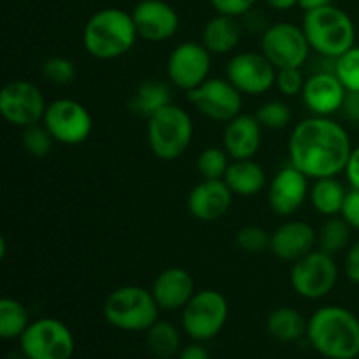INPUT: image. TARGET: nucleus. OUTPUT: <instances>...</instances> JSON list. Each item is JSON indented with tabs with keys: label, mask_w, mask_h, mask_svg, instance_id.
Here are the masks:
<instances>
[{
	"label": "nucleus",
	"mask_w": 359,
	"mask_h": 359,
	"mask_svg": "<svg viewBox=\"0 0 359 359\" xmlns=\"http://www.w3.org/2000/svg\"><path fill=\"white\" fill-rule=\"evenodd\" d=\"M210 51L198 42H181L172 49L167 60L168 81L186 93L209 79Z\"/></svg>",
	"instance_id": "obj_14"
},
{
	"label": "nucleus",
	"mask_w": 359,
	"mask_h": 359,
	"mask_svg": "<svg viewBox=\"0 0 359 359\" xmlns=\"http://www.w3.org/2000/svg\"><path fill=\"white\" fill-rule=\"evenodd\" d=\"M177 359H210V354L202 342H193L182 347L181 353L177 354Z\"/></svg>",
	"instance_id": "obj_43"
},
{
	"label": "nucleus",
	"mask_w": 359,
	"mask_h": 359,
	"mask_svg": "<svg viewBox=\"0 0 359 359\" xmlns=\"http://www.w3.org/2000/svg\"><path fill=\"white\" fill-rule=\"evenodd\" d=\"M346 196L347 189L335 177L316 179L314 184L311 186V193H309V198H311V203L316 209V212L326 217L340 216Z\"/></svg>",
	"instance_id": "obj_26"
},
{
	"label": "nucleus",
	"mask_w": 359,
	"mask_h": 359,
	"mask_svg": "<svg viewBox=\"0 0 359 359\" xmlns=\"http://www.w3.org/2000/svg\"><path fill=\"white\" fill-rule=\"evenodd\" d=\"M188 100L200 114L216 123L231 121L242 111V93L221 77H209L198 88L188 91Z\"/></svg>",
	"instance_id": "obj_13"
},
{
	"label": "nucleus",
	"mask_w": 359,
	"mask_h": 359,
	"mask_svg": "<svg viewBox=\"0 0 359 359\" xmlns=\"http://www.w3.org/2000/svg\"><path fill=\"white\" fill-rule=\"evenodd\" d=\"M318 231L305 221H286L270 237V252L283 262L294 263L314 251Z\"/></svg>",
	"instance_id": "obj_20"
},
{
	"label": "nucleus",
	"mask_w": 359,
	"mask_h": 359,
	"mask_svg": "<svg viewBox=\"0 0 359 359\" xmlns=\"http://www.w3.org/2000/svg\"><path fill=\"white\" fill-rule=\"evenodd\" d=\"M344 174H346L351 188L359 189V146L354 147L353 153H351L349 161H347V167Z\"/></svg>",
	"instance_id": "obj_42"
},
{
	"label": "nucleus",
	"mask_w": 359,
	"mask_h": 359,
	"mask_svg": "<svg viewBox=\"0 0 359 359\" xmlns=\"http://www.w3.org/2000/svg\"><path fill=\"white\" fill-rule=\"evenodd\" d=\"M270 237H272V233H269L265 228L248 224L237 231L235 244L241 251L248 252V255H262L266 249H270Z\"/></svg>",
	"instance_id": "obj_33"
},
{
	"label": "nucleus",
	"mask_w": 359,
	"mask_h": 359,
	"mask_svg": "<svg viewBox=\"0 0 359 359\" xmlns=\"http://www.w3.org/2000/svg\"><path fill=\"white\" fill-rule=\"evenodd\" d=\"M340 216L347 221V224L353 230L359 231V189L351 188V191H347L346 202H344Z\"/></svg>",
	"instance_id": "obj_39"
},
{
	"label": "nucleus",
	"mask_w": 359,
	"mask_h": 359,
	"mask_svg": "<svg viewBox=\"0 0 359 359\" xmlns=\"http://www.w3.org/2000/svg\"><path fill=\"white\" fill-rule=\"evenodd\" d=\"M333 258L335 256L314 249L294 262L290 276L294 293L307 300H321L328 297L339 283V266Z\"/></svg>",
	"instance_id": "obj_9"
},
{
	"label": "nucleus",
	"mask_w": 359,
	"mask_h": 359,
	"mask_svg": "<svg viewBox=\"0 0 359 359\" xmlns=\"http://www.w3.org/2000/svg\"><path fill=\"white\" fill-rule=\"evenodd\" d=\"M193 119L184 109L168 104L147 119V144L156 158L174 161L188 151L193 140Z\"/></svg>",
	"instance_id": "obj_6"
},
{
	"label": "nucleus",
	"mask_w": 359,
	"mask_h": 359,
	"mask_svg": "<svg viewBox=\"0 0 359 359\" xmlns=\"http://www.w3.org/2000/svg\"><path fill=\"white\" fill-rule=\"evenodd\" d=\"M170 102V88L161 81L147 79L133 93L132 100H130V109L135 114L144 116L149 119L151 116L156 114L163 107H167Z\"/></svg>",
	"instance_id": "obj_27"
},
{
	"label": "nucleus",
	"mask_w": 359,
	"mask_h": 359,
	"mask_svg": "<svg viewBox=\"0 0 359 359\" xmlns=\"http://www.w3.org/2000/svg\"><path fill=\"white\" fill-rule=\"evenodd\" d=\"M302 28L311 49L323 58L337 60L356 46V27L349 14L337 6L309 11Z\"/></svg>",
	"instance_id": "obj_4"
},
{
	"label": "nucleus",
	"mask_w": 359,
	"mask_h": 359,
	"mask_svg": "<svg viewBox=\"0 0 359 359\" xmlns=\"http://www.w3.org/2000/svg\"><path fill=\"white\" fill-rule=\"evenodd\" d=\"M351 231L353 228L347 224L342 216L328 217V221L321 224L318 230V248L319 251L330 256H337L349 248Z\"/></svg>",
	"instance_id": "obj_29"
},
{
	"label": "nucleus",
	"mask_w": 359,
	"mask_h": 359,
	"mask_svg": "<svg viewBox=\"0 0 359 359\" xmlns=\"http://www.w3.org/2000/svg\"><path fill=\"white\" fill-rule=\"evenodd\" d=\"M307 339L323 358L356 359L359 356V319L349 309L326 305L309 319Z\"/></svg>",
	"instance_id": "obj_2"
},
{
	"label": "nucleus",
	"mask_w": 359,
	"mask_h": 359,
	"mask_svg": "<svg viewBox=\"0 0 359 359\" xmlns=\"http://www.w3.org/2000/svg\"><path fill=\"white\" fill-rule=\"evenodd\" d=\"M146 344L153 356L160 359H170L174 356L177 358V354L182 349L181 332L172 323L158 319L146 332Z\"/></svg>",
	"instance_id": "obj_28"
},
{
	"label": "nucleus",
	"mask_w": 359,
	"mask_h": 359,
	"mask_svg": "<svg viewBox=\"0 0 359 359\" xmlns=\"http://www.w3.org/2000/svg\"><path fill=\"white\" fill-rule=\"evenodd\" d=\"M74 351L72 332L55 318L35 319L20 337V353L25 359H72Z\"/></svg>",
	"instance_id": "obj_8"
},
{
	"label": "nucleus",
	"mask_w": 359,
	"mask_h": 359,
	"mask_svg": "<svg viewBox=\"0 0 359 359\" xmlns=\"http://www.w3.org/2000/svg\"><path fill=\"white\" fill-rule=\"evenodd\" d=\"M353 149L347 130L325 116L300 121L287 140L290 163L314 181L346 172Z\"/></svg>",
	"instance_id": "obj_1"
},
{
	"label": "nucleus",
	"mask_w": 359,
	"mask_h": 359,
	"mask_svg": "<svg viewBox=\"0 0 359 359\" xmlns=\"http://www.w3.org/2000/svg\"><path fill=\"white\" fill-rule=\"evenodd\" d=\"M233 202V193L223 179H203L189 191L188 210L202 223H214L224 217Z\"/></svg>",
	"instance_id": "obj_19"
},
{
	"label": "nucleus",
	"mask_w": 359,
	"mask_h": 359,
	"mask_svg": "<svg viewBox=\"0 0 359 359\" xmlns=\"http://www.w3.org/2000/svg\"><path fill=\"white\" fill-rule=\"evenodd\" d=\"M262 53L276 69H300L307 63L311 44L304 28L279 21L263 30Z\"/></svg>",
	"instance_id": "obj_10"
},
{
	"label": "nucleus",
	"mask_w": 359,
	"mask_h": 359,
	"mask_svg": "<svg viewBox=\"0 0 359 359\" xmlns=\"http://www.w3.org/2000/svg\"><path fill=\"white\" fill-rule=\"evenodd\" d=\"M228 300L216 290H202L193 294L182 309L181 325L186 335L195 342H209L216 339L226 326Z\"/></svg>",
	"instance_id": "obj_7"
},
{
	"label": "nucleus",
	"mask_w": 359,
	"mask_h": 359,
	"mask_svg": "<svg viewBox=\"0 0 359 359\" xmlns=\"http://www.w3.org/2000/svg\"><path fill=\"white\" fill-rule=\"evenodd\" d=\"M298 2L300 0H266V4L276 11H290L294 6H298Z\"/></svg>",
	"instance_id": "obj_45"
},
{
	"label": "nucleus",
	"mask_w": 359,
	"mask_h": 359,
	"mask_svg": "<svg viewBox=\"0 0 359 359\" xmlns=\"http://www.w3.org/2000/svg\"><path fill=\"white\" fill-rule=\"evenodd\" d=\"M41 72L46 81L58 86H65L76 79V65L65 56H51L41 67Z\"/></svg>",
	"instance_id": "obj_36"
},
{
	"label": "nucleus",
	"mask_w": 359,
	"mask_h": 359,
	"mask_svg": "<svg viewBox=\"0 0 359 359\" xmlns=\"http://www.w3.org/2000/svg\"><path fill=\"white\" fill-rule=\"evenodd\" d=\"M230 161L224 147H205L198 154L196 168L203 179H224Z\"/></svg>",
	"instance_id": "obj_31"
},
{
	"label": "nucleus",
	"mask_w": 359,
	"mask_h": 359,
	"mask_svg": "<svg viewBox=\"0 0 359 359\" xmlns=\"http://www.w3.org/2000/svg\"><path fill=\"white\" fill-rule=\"evenodd\" d=\"M332 2L333 0H300L298 6H300L305 13H309V11H316V9H321V7L332 6Z\"/></svg>",
	"instance_id": "obj_44"
},
{
	"label": "nucleus",
	"mask_w": 359,
	"mask_h": 359,
	"mask_svg": "<svg viewBox=\"0 0 359 359\" xmlns=\"http://www.w3.org/2000/svg\"><path fill=\"white\" fill-rule=\"evenodd\" d=\"M217 14H226V16L241 18L251 13L256 0H210Z\"/></svg>",
	"instance_id": "obj_38"
},
{
	"label": "nucleus",
	"mask_w": 359,
	"mask_h": 359,
	"mask_svg": "<svg viewBox=\"0 0 359 359\" xmlns=\"http://www.w3.org/2000/svg\"><path fill=\"white\" fill-rule=\"evenodd\" d=\"M262 132L263 126L256 116L241 112L224 126V151L233 160H251L262 146Z\"/></svg>",
	"instance_id": "obj_22"
},
{
	"label": "nucleus",
	"mask_w": 359,
	"mask_h": 359,
	"mask_svg": "<svg viewBox=\"0 0 359 359\" xmlns=\"http://www.w3.org/2000/svg\"><path fill=\"white\" fill-rule=\"evenodd\" d=\"M160 307L151 290L121 286L104 302V318L112 328L126 333H146L158 321Z\"/></svg>",
	"instance_id": "obj_5"
},
{
	"label": "nucleus",
	"mask_w": 359,
	"mask_h": 359,
	"mask_svg": "<svg viewBox=\"0 0 359 359\" xmlns=\"http://www.w3.org/2000/svg\"><path fill=\"white\" fill-rule=\"evenodd\" d=\"M335 74L347 91H359V46L335 60Z\"/></svg>",
	"instance_id": "obj_34"
},
{
	"label": "nucleus",
	"mask_w": 359,
	"mask_h": 359,
	"mask_svg": "<svg viewBox=\"0 0 359 359\" xmlns=\"http://www.w3.org/2000/svg\"><path fill=\"white\" fill-rule=\"evenodd\" d=\"M309 177L293 165L280 168L269 184V203L277 216H293L309 198Z\"/></svg>",
	"instance_id": "obj_17"
},
{
	"label": "nucleus",
	"mask_w": 359,
	"mask_h": 359,
	"mask_svg": "<svg viewBox=\"0 0 359 359\" xmlns=\"http://www.w3.org/2000/svg\"><path fill=\"white\" fill-rule=\"evenodd\" d=\"M307 326L309 321L302 312L291 307H277L266 318V332L284 344L297 342L302 337H307Z\"/></svg>",
	"instance_id": "obj_25"
},
{
	"label": "nucleus",
	"mask_w": 359,
	"mask_h": 359,
	"mask_svg": "<svg viewBox=\"0 0 359 359\" xmlns=\"http://www.w3.org/2000/svg\"><path fill=\"white\" fill-rule=\"evenodd\" d=\"M242 39V25L238 18L217 14L209 20L202 32V44L210 51V55H224L233 51Z\"/></svg>",
	"instance_id": "obj_23"
},
{
	"label": "nucleus",
	"mask_w": 359,
	"mask_h": 359,
	"mask_svg": "<svg viewBox=\"0 0 359 359\" xmlns=\"http://www.w3.org/2000/svg\"><path fill=\"white\" fill-rule=\"evenodd\" d=\"M224 182L231 193L242 198L256 196L266 186V174L255 160H233L224 174Z\"/></svg>",
	"instance_id": "obj_24"
},
{
	"label": "nucleus",
	"mask_w": 359,
	"mask_h": 359,
	"mask_svg": "<svg viewBox=\"0 0 359 359\" xmlns=\"http://www.w3.org/2000/svg\"><path fill=\"white\" fill-rule=\"evenodd\" d=\"M305 79L302 76L300 69H277L276 86L284 97H294L302 95Z\"/></svg>",
	"instance_id": "obj_37"
},
{
	"label": "nucleus",
	"mask_w": 359,
	"mask_h": 359,
	"mask_svg": "<svg viewBox=\"0 0 359 359\" xmlns=\"http://www.w3.org/2000/svg\"><path fill=\"white\" fill-rule=\"evenodd\" d=\"M56 140L49 133V130L44 125H34L23 128V135H21V144L23 149L27 151L30 156L35 158H46L53 149V144Z\"/></svg>",
	"instance_id": "obj_32"
},
{
	"label": "nucleus",
	"mask_w": 359,
	"mask_h": 359,
	"mask_svg": "<svg viewBox=\"0 0 359 359\" xmlns=\"http://www.w3.org/2000/svg\"><path fill=\"white\" fill-rule=\"evenodd\" d=\"M30 323L28 309L20 300L14 298L0 300V337L4 340H20Z\"/></svg>",
	"instance_id": "obj_30"
},
{
	"label": "nucleus",
	"mask_w": 359,
	"mask_h": 359,
	"mask_svg": "<svg viewBox=\"0 0 359 359\" xmlns=\"http://www.w3.org/2000/svg\"><path fill=\"white\" fill-rule=\"evenodd\" d=\"M347 90L335 72L321 70L314 72L309 79H305L302 90V100L305 107L312 112V116H325L330 118L335 112L342 111L346 102Z\"/></svg>",
	"instance_id": "obj_18"
},
{
	"label": "nucleus",
	"mask_w": 359,
	"mask_h": 359,
	"mask_svg": "<svg viewBox=\"0 0 359 359\" xmlns=\"http://www.w3.org/2000/svg\"><path fill=\"white\" fill-rule=\"evenodd\" d=\"M137 34L147 42H165L179 30V14L165 0H140L132 13Z\"/></svg>",
	"instance_id": "obj_16"
},
{
	"label": "nucleus",
	"mask_w": 359,
	"mask_h": 359,
	"mask_svg": "<svg viewBox=\"0 0 359 359\" xmlns=\"http://www.w3.org/2000/svg\"><path fill=\"white\" fill-rule=\"evenodd\" d=\"M46 109L41 88L30 81H9L0 91V114L18 128L39 125L44 119Z\"/></svg>",
	"instance_id": "obj_11"
},
{
	"label": "nucleus",
	"mask_w": 359,
	"mask_h": 359,
	"mask_svg": "<svg viewBox=\"0 0 359 359\" xmlns=\"http://www.w3.org/2000/svg\"><path fill=\"white\" fill-rule=\"evenodd\" d=\"M42 123L49 130L53 139L65 146L83 144L93 130L90 111L83 104L70 98L51 102L46 109Z\"/></svg>",
	"instance_id": "obj_12"
},
{
	"label": "nucleus",
	"mask_w": 359,
	"mask_h": 359,
	"mask_svg": "<svg viewBox=\"0 0 359 359\" xmlns=\"http://www.w3.org/2000/svg\"><path fill=\"white\" fill-rule=\"evenodd\" d=\"M277 69L259 53L244 51L230 58L226 65V79L242 95H263L276 86Z\"/></svg>",
	"instance_id": "obj_15"
},
{
	"label": "nucleus",
	"mask_w": 359,
	"mask_h": 359,
	"mask_svg": "<svg viewBox=\"0 0 359 359\" xmlns=\"http://www.w3.org/2000/svg\"><path fill=\"white\" fill-rule=\"evenodd\" d=\"M342 112L349 121L359 125V91H347L346 102L342 105Z\"/></svg>",
	"instance_id": "obj_41"
},
{
	"label": "nucleus",
	"mask_w": 359,
	"mask_h": 359,
	"mask_svg": "<svg viewBox=\"0 0 359 359\" xmlns=\"http://www.w3.org/2000/svg\"><path fill=\"white\" fill-rule=\"evenodd\" d=\"M344 270H346V276L349 277V280H353L354 284H359V238L347 251Z\"/></svg>",
	"instance_id": "obj_40"
},
{
	"label": "nucleus",
	"mask_w": 359,
	"mask_h": 359,
	"mask_svg": "<svg viewBox=\"0 0 359 359\" xmlns=\"http://www.w3.org/2000/svg\"><path fill=\"white\" fill-rule=\"evenodd\" d=\"M137 37L133 16L119 7L97 11L83 28L84 49L97 60L121 58L133 48Z\"/></svg>",
	"instance_id": "obj_3"
},
{
	"label": "nucleus",
	"mask_w": 359,
	"mask_h": 359,
	"mask_svg": "<svg viewBox=\"0 0 359 359\" xmlns=\"http://www.w3.org/2000/svg\"><path fill=\"white\" fill-rule=\"evenodd\" d=\"M256 118L266 130H283L291 123V109L290 105L280 100H272L263 104L256 112Z\"/></svg>",
	"instance_id": "obj_35"
},
{
	"label": "nucleus",
	"mask_w": 359,
	"mask_h": 359,
	"mask_svg": "<svg viewBox=\"0 0 359 359\" xmlns=\"http://www.w3.org/2000/svg\"><path fill=\"white\" fill-rule=\"evenodd\" d=\"M158 307L163 311H182L195 291V280L188 270L181 266H170L158 273L151 286Z\"/></svg>",
	"instance_id": "obj_21"
}]
</instances>
